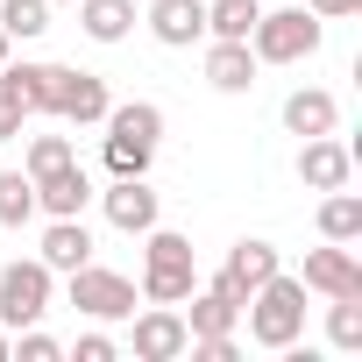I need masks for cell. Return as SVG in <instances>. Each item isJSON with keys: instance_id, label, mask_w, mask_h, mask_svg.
<instances>
[{"instance_id": "obj_4", "label": "cell", "mask_w": 362, "mask_h": 362, "mask_svg": "<svg viewBox=\"0 0 362 362\" xmlns=\"http://www.w3.org/2000/svg\"><path fill=\"white\" fill-rule=\"evenodd\" d=\"M50 284H57V270L43 263V256H15L8 270H0V327H36L43 313H50Z\"/></svg>"}, {"instance_id": "obj_25", "label": "cell", "mask_w": 362, "mask_h": 362, "mask_svg": "<svg viewBox=\"0 0 362 362\" xmlns=\"http://www.w3.org/2000/svg\"><path fill=\"white\" fill-rule=\"evenodd\" d=\"M64 163H78L71 135H29V156H22L29 177H50V170H64Z\"/></svg>"}, {"instance_id": "obj_15", "label": "cell", "mask_w": 362, "mask_h": 362, "mask_svg": "<svg viewBox=\"0 0 362 362\" xmlns=\"http://www.w3.org/2000/svg\"><path fill=\"white\" fill-rule=\"evenodd\" d=\"M36 256H43L50 270H64V277H71L78 263H93V228H86V214H78V221H50Z\"/></svg>"}, {"instance_id": "obj_19", "label": "cell", "mask_w": 362, "mask_h": 362, "mask_svg": "<svg viewBox=\"0 0 362 362\" xmlns=\"http://www.w3.org/2000/svg\"><path fill=\"white\" fill-rule=\"evenodd\" d=\"M221 270H228L242 291H256V284H263V277H277L284 263H277V249H270V242H256V235H249V242H235V249H228V263H221Z\"/></svg>"}, {"instance_id": "obj_1", "label": "cell", "mask_w": 362, "mask_h": 362, "mask_svg": "<svg viewBox=\"0 0 362 362\" xmlns=\"http://www.w3.org/2000/svg\"><path fill=\"white\" fill-rule=\"evenodd\" d=\"M242 320H249V341L256 348H298V334H305V284L298 277H263L256 291H249V305H242Z\"/></svg>"}, {"instance_id": "obj_8", "label": "cell", "mask_w": 362, "mask_h": 362, "mask_svg": "<svg viewBox=\"0 0 362 362\" xmlns=\"http://www.w3.org/2000/svg\"><path fill=\"white\" fill-rule=\"evenodd\" d=\"M298 284H305V291H320V298H362V263H355V249H348V242H327V249H313V256H305Z\"/></svg>"}, {"instance_id": "obj_13", "label": "cell", "mask_w": 362, "mask_h": 362, "mask_svg": "<svg viewBox=\"0 0 362 362\" xmlns=\"http://www.w3.org/2000/svg\"><path fill=\"white\" fill-rule=\"evenodd\" d=\"M256 71H263V64H256L249 43H235V36H214V43H206V86H214V93H249Z\"/></svg>"}, {"instance_id": "obj_24", "label": "cell", "mask_w": 362, "mask_h": 362, "mask_svg": "<svg viewBox=\"0 0 362 362\" xmlns=\"http://www.w3.org/2000/svg\"><path fill=\"white\" fill-rule=\"evenodd\" d=\"M0 29L8 43H36L50 29V0H0Z\"/></svg>"}, {"instance_id": "obj_12", "label": "cell", "mask_w": 362, "mask_h": 362, "mask_svg": "<svg viewBox=\"0 0 362 362\" xmlns=\"http://www.w3.org/2000/svg\"><path fill=\"white\" fill-rule=\"evenodd\" d=\"M149 36L163 50H192L206 36V0H149Z\"/></svg>"}, {"instance_id": "obj_6", "label": "cell", "mask_w": 362, "mask_h": 362, "mask_svg": "<svg viewBox=\"0 0 362 362\" xmlns=\"http://www.w3.org/2000/svg\"><path fill=\"white\" fill-rule=\"evenodd\" d=\"M71 305L86 320H128L135 313V284L121 270H100V263H78L71 270Z\"/></svg>"}, {"instance_id": "obj_10", "label": "cell", "mask_w": 362, "mask_h": 362, "mask_svg": "<svg viewBox=\"0 0 362 362\" xmlns=\"http://www.w3.org/2000/svg\"><path fill=\"white\" fill-rule=\"evenodd\" d=\"M298 177H305L313 192H341L348 177H355V149L334 142V135H305V149H298Z\"/></svg>"}, {"instance_id": "obj_30", "label": "cell", "mask_w": 362, "mask_h": 362, "mask_svg": "<svg viewBox=\"0 0 362 362\" xmlns=\"http://www.w3.org/2000/svg\"><path fill=\"white\" fill-rule=\"evenodd\" d=\"M22 121H29V114H22L8 93H0V142H15V135H22Z\"/></svg>"}, {"instance_id": "obj_22", "label": "cell", "mask_w": 362, "mask_h": 362, "mask_svg": "<svg viewBox=\"0 0 362 362\" xmlns=\"http://www.w3.org/2000/svg\"><path fill=\"white\" fill-rule=\"evenodd\" d=\"M29 221H36V177L0 170V228H29Z\"/></svg>"}, {"instance_id": "obj_26", "label": "cell", "mask_w": 362, "mask_h": 362, "mask_svg": "<svg viewBox=\"0 0 362 362\" xmlns=\"http://www.w3.org/2000/svg\"><path fill=\"white\" fill-rule=\"evenodd\" d=\"M149 163H156V142L107 135V170H114V177H149Z\"/></svg>"}, {"instance_id": "obj_21", "label": "cell", "mask_w": 362, "mask_h": 362, "mask_svg": "<svg viewBox=\"0 0 362 362\" xmlns=\"http://www.w3.org/2000/svg\"><path fill=\"white\" fill-rule=\"evenodd\" d=\"M320 235H327V242H362V199H355L348 185L320 199Z\"/></svg>"}, {"instance_id": "obj_2", "label": "cell", "mask_w": 362, "mask_h": 362, "mask_svg": "<svg viewBox=\"0 0 362 362\" xmlns=\"http://www.w3.org/2000/svg\"><path fill=\"white\" fill-rule=\"evenodd\" d=\"M192 291H199L192 242L170 235V228H149V235H142V298H149V305H185Z\"/></svg>"}, {"instance_id": "obj_31", "label": "cell", "mask_w": 362, "mask_h": 362, "mask_svg": "<svg viewBox=\"0 0 362 362\" xmlns=\"http://www.w3.org/2000/svg\"><path fill=\"white\" fill-rule=\"evenodd\" d=\"M305 8H313L320 22H341V15H355V8H362V0H305Z\"/></svg>"}, {"instance_id": "obj_27", "label": "cell", "mask_w": 362, "mask_h": 362, "mask_svg": "<svg viewBox=\"0 0 362 362\" xmlns=\"http://www.w3.org/2000/svg\"><path fill=\"white\" fill-rule=\"evenodd\" d=\"M327 341H334L341 355L362 348V298H334V305H327Z\"/></svg>"}, {"instance_id": "obj_17", "label": "cell", "mask_w": 362, "mask_h": 362, "mask_svg": "<svg viewBox=\"0 0 362 362\" xmlns=\"http://www.w3.org/2000/svg\"><path fill=\"white\" fill-rule=\"evenodd\" d=\"M0 93L22 114H50V64H0Z\"/></svg>"}, {"instance_id": "obj_33", "label": "cell", "mask_w": 362, "mask_h": 362, "mask_svg": "<svg viewBox=\"0 0 362 362\" xmlns=\"http://www.w3.org/2000/svg\"><path fill=\"white\" fill-rule=\"evenodd\" d=\"M0 362H8V334H0Z\"/></svg>"}, {"instance_id": "obj_3", "label": "cell", "mask_w": 362, "mask_h": 362, "mask_svg": "<svg viewBox=\"0 0 362 362\" xmlns=\"http://www.w3.org/2000/svg\"><path fill=\"white\" fill-rule=\"evenodd\" d=\"M249 50H256V64H298L320 50V15L313 8H270V15H256Z\"/></svg>"}, {"instance_id": "obj_16", "label": "cell", "mask_w": 362, "mask_h": 362, "mask_svg": "<svg viewBox=\"0 0 362 362\" xmlns=\"http://www.w3.org/2000/svg\"><path fill=\"white\" fill-rule=\"evenodd\" d=\"M71 8H78V29L93 43H121L135 29V0H71Z\"/></svg>"}, {"instance_id": "obj_32", "label": "cell", "mask_w": 362, "mask_h": 362, "mask_svg": "<svg viewBox=\"0 0 362 362\" xmlns=\"http://www.w3.org/2000/svg\"><path fill=\"white\" fill-rule=\"evenodd\" d=\"M8 50H15V43H8V29H0V64H8Z\"/></svg>"}, {"instance_id": "obj_9", "label": "cell", "mask_w": 362, "mask_h": 362, "mask_svg": "<svg viewBox=\"0 0 362 362\" xmlns=\"http://www.w3.org/2000/svg\"><path fill=\"white\" fill-rule=\"evenodd\" d=\"M100 206H107V228H121V235H149L156 214H163V199H156L149 177H114V185L100 192Z\"/></svg>"}, {"instance_id": "obj_5", "label": "cell", "mask_w": 362, "mask_h": 362, "mask_svg": "<svg viewBox=\"0 0 362 362\" xmlns=\"http://www.w3.org/2000/svg\"><path fill=\"white\" fill-rule=\"evenodd\" d=\"M107 107H114V93H107V78H100V71L50 64V114H57V121H71V128H100V121H107Z\"/></svg>"}, {"instance_id": "obj_29", "label": "cell", "mask_w": 362, "mask_h": 362, "mask_svg": "<svg viewBox=\"0 0 362 362\" xmlns=\"http://www.w3.org/2000/svg\"><path fill=\"white\" fill-rule=\"evenodd\" d=\"M71 355H78V362H114V334H78Z\"/></svg>"}, {"instance_id": "obj_18", "label": "cell", "mask_w": 362, "mask_h": 362, "mask_svg": "<svg viewBox=\"0 0 362 362\" xmlns=\"http://www.w3.org/2000/svg\"><path fill=\"white\" fill-rule=\"evenodd\" d=\"M107 135L163 142V107H156V100H114V107H107Z\"/></svg>"}, {"instance_id": "obj_23", "label": "cell", "mask_w": 362, "mask_h": 362, "mask_svg": "<svg viewBox=\"0 0 362 362\" xmlns=\"http://www.w3.org/2000/svg\"><path fill=\"white\" fill-rule=\"evenodd\" d=\"M256 15H263V0H206V36H235V43H249Z\"/></svg>"}, {"instance_id": "obj_7", "label": "cell", "mask_w": 362, "mask_h": 362, "mask_svg": "<svg viewBox=\"0 0 362 362\" xmlns=\"http://www.w3.org/2000/svg\"><path fill=\"white\" fill-rule=\"evenodd\" d=\"M128 320H135V334H128L135 362H177L185 341H192V327H185L177 305H149V313H128Z\"/></svg>"}, {"instance_id": "obj_28", "label": "cell", "mask_w": 362, "mask_h": 362, "mask_svg": "<svg viewBox=\"0 0 362 362\" xmlns=\"http://www.w3.org/2000/svg\"><path fill=\"white\" fill-rule=\"evenodd\" d=\"M57 355H64V341L43 327H15V341H8V362H57Z\"/></svg>"}, {"instance_id": "obj_11", "label": "cell", "mask_w": 362, "mask_h": 362, "mask_svg": "<svg viewBox=\"0 0 362 362\" xmlns=\"http://www.w3.org/2000/svg\"><path fill=\"white\" fill-rule=\"evenodd\" d=\"M86 206H93V177H86V163H64V170L36 177V214H50V221H78Z\"/></svg>"}, {"instance_id": "obj_14", "label": "cell", "mask_w": 362, "mask_h": 362, "mask_svg": "<svg viewBox=\"0 0 362 362\" xmlns=\"http://www.w3.org/2000/svg\"><path fill=\"white\" fill-rule=\"evenodd\" d=\"M334 121H341V100L334 93H320V86H298L291 100H284V128L305 142V135H334Z\"/></svg>"}, {"instance_id": "obj_20", "label": "cell", "mask_w": 362, "mask_h": 362, "mask_svg": "<svg viewBox=\"0 0 362 362\" xmlns=\"http://www.w3.org/2000/svg\"><path fill=\"white\" fill-rule=\"evenodd\" d=\"M185 327H192V334H235V327H242V305H235V298H221L214 284H199V291H192Z\"/></svg>"}]
</instances>
